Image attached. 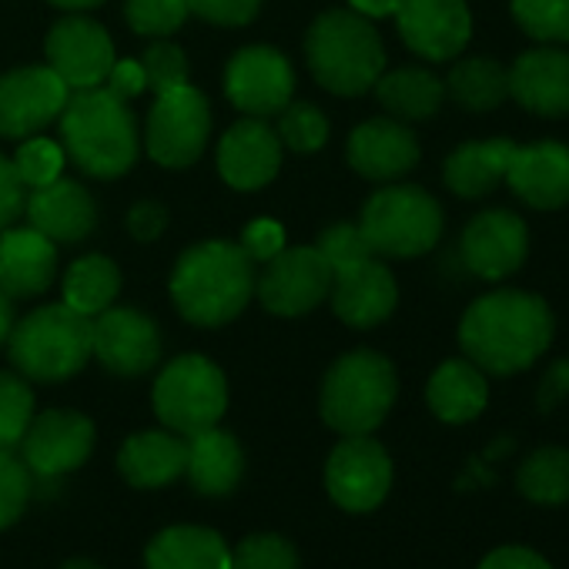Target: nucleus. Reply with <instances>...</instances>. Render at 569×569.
<instances>
[{
	"label": "nucleus",
	"mask_w": 569,
	"mask_h": 569,
	"mask_svg": "<svg viewBox=\"0 0 569 569\" xmlns=\"http://www.w3.org/2000/svg\"><path fill=\"white\" fill-rule=\"evenodd\" d=\"M552 342V312L532 292L499 289L476 299L459 322V346L489 376L529 369Z\"/></svg>",
	"instance_id": "1"
},
{
	"label": "nucleus",
	"mask_w": 569,
	"mask_h": 569,
	"mask_svg": "<svg viewBox=\"0 0 569 569\" xmlns=\"http://www.w3.org/2000/svg\"><path fill=\"white\" fill-rule=\"evenodd\" d=\"M254 296V261L238 241L191 244L171 271V302L191 326L218 329L244 312Z\"/></svg>",
	"instance_id": "2"
},
{
	"label": "nucleus",
	"mask_w": 569,
	"mask_h": 569,
	"mask_svg": "<svg viewBox=\"0 0 569 569\" xmlns=\"http://www.w3.org/2000/svg\"><path fill=\"white\" fill-rule=\"evenodd\" d=\"M64 154L91 178H121L138 161V124L118 94L104 84L91 91H71L61 118Z\"/></svg>",
	"instance_id": "3"
},
{
	"label": "nucleus",
	"mask_w": 569,
	"mask_h": 569,
	"mask_svg": "<svg viewBox=\"0 0 569 569\" xmlns=\"http://www.w3.org/2000/svg\"><path fill=\"white\" fill-rule=\"evenodd\" d=\"M306 61L312 78L342 98L376 88L386 71V48L369 18L356 11H326L306 34Z\"/></svg>",
	"instance_id": "4"
},
{
	"label": "nucleus",
	"mask_w": 569,
	"mask_h": 569,
	"mask_svg": "<svg viewBox=\"0 0 569 569\" xmlns=\"http://www.w3.org/2000/svg\"><path fill=\"white\" fill-rule=\"evenodd\" d=\"M8 352L24 379L64 382L91 359V319L78 316L64 302L41 306L11 329Z\"/></svg>",
	"instance_id": "5"
},
{
	"label": "nucleus",
	"mask_w": 569,
	"mask_h": 569,
	"mask_svg": "<svg viewBox=\"0 0 569 569\" xmlns=\"http://www.w3.org/2000/svg\"><path fill=\"white\" fill-rule=\"evenodd\" d=\"M399 392L396 369L372 349L342 356L322 382V419L342 436H369L382 426Z\"/></svg>",
	"instance_id": "6"
},
{
	"label": "nucleus",
	"mask_w": 569,
	"mask_h": 569,
	"mask_svg": "<svg viewBox=\"0 0 569 569\" xmlns=\"http://www.w3.org/2000/svg\"><path fill=\"white\" fill-rule=\"evenodd\" d=\"M359 228L372 254L416 258L432 251V244L439 241L442 208L429 191L416 184H392L366 201Z\"/></svg>",
	"instance_id": "7"
},
{
	"label": "nucleus",
	"mask_w": 569,
	"mask_h": 569,
	"mask_svg": "<svg viewBox=\"0 0 569 569\" xmlns=\"http://www.w3.org/2000/svg\"><path fill=\"white\" fill-rule=\"evenodd\" d=\"M154 412L158 419L181 436L218 426L228 409L224 372L204 356H178L164 366L154 382Z\"/></svg>",
	"instance_id": "8"
},
{
	"label": "nucleus",
	"mask_w": 569,
	"mask_h": 569,
	"mask_svg": "<svg viewBox=\"0 0 569 569\" xmlns=\"http://www.w3.org/2000/svg\"><path fill=\"white\" fill-rule=\"evenodd\" d=\"M211 138V108L208 98L191 88H171L154 94L144 124V148L161 168H188L201 158Z\"/></svg>",
	"instance_id": "9"
},
{
	"label": "nucleus",
	"mask_w": 569,
	"mask_h": 569,
	"mask_svg": "<svg viewBox=\"0 0 569 569\" xmlns=\"http://www.w3.org/2000/svg\"><path fill=\"white\" fill-rule=\"evenodd\" d=\"M254 292L271 316L296 319L319 309L332 292V268L316 244L281 248L254 278Z\"/></svg>",
	"instance_id": "10"
},
{
	"label": "nucleus",
	"mask_w": 569,
	"mask_h": 569,
	"mask_svg": "<svg viewBox=\"0 0 569 569\" xmlns=\"http://www.w3.org/2000/svg\"><path fill=\"white\" fill-rule=\"evenodd\" d=\"M71 98V88L48 68H18L0 74V138L24 141L54 124Z\"/></svg>",
	"instance_id": "11"
},
{
	"label": "nucleus",
	"mask_w": 569,
	"mask_h": 569,
	"mask_svg": "<svg viewBox=\"0 0 569 569\" xmlns=\"http://www.w3.org/2000/svg\"><path fill=\"white\" fill-rule=\"evenodd\" d=\"M224 94L244 118H271L296 98V71L274 48H241L224 68Z\"/></svg>",
	"instance_id": "12"
},
{
	"label": "nucleus",
	"mask_w": 569,
	"mask_h": 569,
	"mask_svg": "<svg viewBox=\"0 0 569 569\" xmlns=\"http://www.w3.org/2000/svg\"><path fill=\"white\" fill-rule=\"evenodd\" d=\"M329 496L349 512L376 509L392 489V459L369 436H346L326 466Z\"/></svg>",
	"instance_id": "13"
},
{
	"label": "nucleus",
	"mask_w": 569,
	"mask_h": 569,
	"mask_svg": "<svg viewBox=\"0 0 569 569\" xmlns=\"http://www.w3.org/2000/svg\"><path fill=\"white\" fill-rule=\"evenodd\" d=\"M48 68L71 88L91 91L101 88L114 68V41L111 34L88 18H64L48 34Z\"/></svg>",
	"instance_id": "14"
},
{
	"label": "nucleus",
	"mask_w": 569,
	"mask_h": 569,
	"mask_svg": "<svg viewBox=\"0 0 569 569\" xmlns=\"http://www.w3.org/2000/svg\"><path fill=\"white\" fill-rule=\"evenodd\" d=\"M91 356L114 376H144L161 359V332L138 309H104L91 319Z\"/></svg>",
	"instance_id": "15"
},
{
	"label": "nucleus",
	"mask_w": 569,
	"mask_h": 569,
	"mask_svg": "<svg viewBox=\"0 0 569 569\" xmlns=\"http://www.w3.org/2000/svg\"><path fill=\"white\" fill-rule=\"evenodd\" d=\"M396 24L409 51L426 61L459 58L472 38L466 0H399Z\"/></svg>",
	"instance_id": "16"
},
{
	"label": "nucleus",
	"mask_w": 569,
	"mask_h": 569,
	"mask_svg": "<svg viewBox=\"0 0 569 569\" xmlns=\"http://www.w3.org/2000/svg\"><path fill=\"white\" fill-rule=\"evenodd\" d=\"M459 254H462V264L486 281L509 278L512 271H519V264L529 254L526 221L506 208L482 211L466 224Z\"/></svg>",
	"instance_id": "17"
},
{
	"label": "nucleus",
	"mask_w": 569,
	"mask_h": 569,
	"mask_svg": "<svg viewBox=\"0 0 569 569\" xmlns=\"http://www.w3.org/2000/svg\"><path fill=\"white\" fill-rule=\"evenodd\" d=\"M94 449V426L88 416L71 409H51L44 416H34L24 439H21V459L38 476H64L78 469Z\"/></svg>",
	"instance_id": "18"
},
{
	"label": "nucleus",
	"mask_w": 569,
	"mask_h": 569,
	"mask_svg": "<svg viewBox=\"0 0 569 569\" xmlns=\"http://www.w3.org/2000/svg\"><path fill=\"white\" fill-rule=\"evenodd\" d=\"M332 309L352 329H376L382 326L399 302V284L392 271L372 254L352 268L332 274Z\"/></svg>",
	"instance_id": "19"
},
{
	"label": "nucleus",
	"mask_w": 569,
	"mask_h": 569,
	"mask_svg": "<svg viewBox=\"0 0 569 569\" xmlns=\"http://www.w3.org/2000/svg\"><path fill=\"white\" fill-rule=\"evenodd\" d=\"M281 168V141L264 118H241L218 144V174L238 191L264 188Z\"/></svg>",
	"instance_id": "20"
},
{
	"label": "nucleus",
	"mask_w": 569,
	"mask_h": 569,
	"mask_svg": "<svg viewBox=\"0 0 569 569\" xmlns=\"http://www.w3.org/2000/svg\"><path fill=\"white\" fill-rule=\"evenodd\" d=\"M58 278V244L38 228H4L0 231V292L8 299L44 296Z\"/></svg>",
	"instance_id": "21"
},
{
	"label": "nucleus",
	"mask_w": 569,
	"mask_h": 569,
	"mask_svg": "<svg viewBox=\"0 0 569 569\" xmlns=\"http://www.w3.org/2000/svg\"><path fill=\"white\" fill-rule=\"evenodd\" d=\"M349 164L369 181H396L419 164L416 134L396 118H372L349 134Z\"/></svg>",
	"instance_id": "22"
},
{
	"label": "nucleus",
	"mask_w": 569,
	"mask_h": 569,
	"mask_svg": "<svg viewBox=\"0 0 569 569\" xmlns=\"http://www.w3.org/2000/svg\"><path fill=\"white\" fill-rule=\"evenodd\" d=\"M24 214L31 228H38L54 244L84 241L98 228V204L91 191L68 178H58L44 188H31L24 198Z\"/></svg>",
	"instance_id": "23"
},
{
	"label": "nucleus",
	"mask_w": 569,
	"mask_h": 569,
	"mask_svg": "<svg viewBox=\"0 0 569 569\" xmlns=\"http://www.w3.org/2000/svg\"><path fill=\"white\" fill-rule=\"evenodd\" d=\"M509 98L539 118L569 114V51L536 48L516 58L509 68Z\"/></svg>",
	"instance_id": "24"
},
{
	"label": "nucleus",
	"mask_w": 569,
	"mask_h": 569,
	"mask_svg": "<svg viewBox=\"0 0 569 569\" xmlns=\"http://www.w3.org/2000/svg\"><path fill=\"white\" fill-rule=\"evenodd\" d=\"M506 184L529 208L552 211L569 201V148L559 141H539L512 151Z\"/></svg>",
	"instance_id": "25"
},
{
	"label": "nucleus",
	"mask_w": 569,
	"mask_h": 569,
	"mask_svg": "<svg viewBox=\"0 0 569 569\" xmlns=\"http://www.w3.org/2000/svg\"><path fill=\"white\" fill-rule=\"evenodd\" d=\"M188 439L174 432H138L121 446L118 469L138 489H158L184 476Z\"/></svg>",
	"instance_id": "26"
},
{
	"label": "nucleus",
	"mask_w": 569,
	"mask_h": 569,
	"mask_svg": "<svg viewBox=\"0 0 569 569\" xmlns=\"http://www.w3.org/2000/svg\"><path fill=\"white\" fill-rule=\"evenodd\" d=\"M429 409L449 422V426H462L479 419V412L489 402V382L486 372L479 366H472L469 359H449L442 362L426 389Z\"/></svg>",
	"instance_id": "27"
},
{
	"label": "nucleus",
	"mask_w": 569,
	"mask_h": 569,
	"mask_svg": "<svg viewBox=\"0 0 569 569\" xmlns=\"http://www.w3.org/2000/svg\"><path fill=\"white\" fill-rule=\"evenodd\" d=\"M244 469L241 446L231 432H221L218 426L201 429L188 436V459H184V476L191 486L204 496H224L238 486Z\"/></svg>",
	"instance_id": "28"
},
{
	"label": "nucleus",
	"mask_w": 569,
	"mask_h": 569,
	"mask_svg": "<svg viewBox=\"0 0 569 569\" xmlns=\"http://www.w3.org/2000/svg\"><path fill=\"white\" fill-rule=\"evenodd\" d=\"M516 141L492 138V141H469L459 144L442 168V178L452 194L459 198H486L499 181H506Z\"/></svg>",
	"instance_id": "29"
},
{
	"label": "nucleus",
	"mask_w": 569,
	"mask_h": 569,
	"mask_svg": "<svg viewBox=\"0 0 569 569\" xmlns=\"http://www.w3.org/2000/svg\"><path fill=\"white\" fill-rule=\"evenodd\" d=\"M148 569H231V549L204 526H171L144 552Z\"/></svg>",
	"instance_id": "30"
},
{
	"label": "nucleus",
	"mask_w": 569,
	"mask_h": 569,
	"mask_svg": "<svg viewBox=\"0 0 569 569\" xmlns=\"http://www.w3.org/2000/svg\"><path fill=\"white\" fill-rule=\"evenodd\" d=\"M376 98L396 121H429L446 101V81L422 68L382 71L376 81Z\"/></svg>",
	"instance_id": "31"
},
{
	"label": "nucleus",
	"mask_w": 569,
	"mask_h": 569,
	"mask_svg": "<svg viewBox=\"0 0 569 569\" xmlns=\"http://www.w3.org/2000/svg\"><path fill=\"white\" fill-rule=\"evenodd\" d=\"M61 292H64V306H71L84 319H94L114 306L121 292V271L104 254H84L64 271Z\"/></svg>",
	"instance_id": "32"
},
{
	"label": "nucleus",
	"mask_w": 569,
	"mask_h": 569,
	"mask_svg": "<svg viewBox=\"0 0 569 569\" xmlns=\"http://www.w3.org/2000/svg\"><path fill=\"white\" fill-rule=\"evenodd\" d=\"M446 91L459 108L486 114L509 98V68L492 58H462L449 71Z\"/></svg>",
	"instance_id": "33"
},
{
	"label": "nucleus",
	"mask_w": 569,
	"mask_h": 569,
	"mask_svg": "<svg viewBox=\"0 0 569 569\" xmlns=\"http://www.w3.org/2000/svg\"><path fill=\"white\" fill-rule=\"evenodd\" d=\"M516 489L536 506L569 502V449L539 446L529 452L516 472Z\"/></svg>",
	"instance_id": "34"
},
{
	"label": "nucleus",
	"mask_w": 569,
	"mask_h": 569,
	"mask_svg": "<svg viewBox=\"0 0 569 569\" xmlns=\"http://www.w3.org/2000/svg\"><path fill=\"white\" fill-rule=\"evenodd\" d=\"M278 141L296 154H312L329 141V118L309 101H289L278 111Z\"/></svg>",
	"instance_id": "35"
},
{
	"label": "nucleus",
	"mask_w": 569,
	"mask_h": 569,
	"mask_svg": "<svg viewBox=\"0 0 569 569\" xmlns=\"http://www.w3.org/2000/svg\"><path fill=\"white\" fill-rule=\"evenodd\" d=\"M34 419V392L24 376L0 372V449L21 446Z\"/></svg>",
	"instance_id": "36"
},
{
	"label": "nucleus",
	"mask_w": 569,
	"mask_h": 569,
	"mask_svg": "<svg viewBox=\"0 0 569 569\" xmlns=\"http://www.w3.org/2000/svg\"><path fill=\"white\" fill-rule=\"evenodd\" d=\"M516 24L542 44H569V0H512Z\"/></svg>",
	"instance_id": "37"
},
{
	"label": "nucleus",
	"mask_w": 569,
	"mask_h": 569,
	"mask_svg": "<svg viewBox=\"0 0 569 569\" xmlns=\"http://www.w3.org/2000/svg\"><path fill=\"white\" fill-rule=\"evenodd\" d=\"M64 161H68V154H64L61 141L34 134V138L21 141L18 154H14V171L24 181V188L31 191V188H44V184L58 181L64 171Z\"/></svg>",
	"instance_id": "38"
},
{
	"label": "nucleus",
	"mask_w": 569,
	"mask_h": 569,
	"mask_svg": "<svg viewBox=\"0 0 569 569\" xmlns=\"http://www.w3.org/2000/svg\"><path fill=\"white\" fill-rule=\"evenodd\" d=\"M124 18L141 38H168L188 21V0H124Z\"/></svg>",
	"instance_id": "39"
},
{
	"label": "nucleus",
	"mask_w": 569,
	"mask_h": 569,
	"mask_svg": "<svg viewBox=\"0 0 569 569\" xmlns=\"http://www.w3.org/2000/svg\"><path fill=\"white\" fill-rule=\"evenodd\" d=\"M231 569H299V552L289 539L258 532L231 549Z\"/></svg>",
	"instance_id": "40"
},
{
	"label": "nucleus",
	"mask_w": 569,
	"mask_h": 569,
	"mask_svg": "<svg viewBox=\"0 0 569 569\" xmlns=\"http://www.w3.org/2000/svg\"><path fill=\"white\" fill-rule=\"evenodd\" d=\"M316 248H319V251H322V258L329 261L332 274H336V271H342V268H352V264H359V261H366V258H372V248H369V241H366L362 228H359V224H352V221L329 224V228L319 234Z\"/></svg>",
	"instance_id": "41"
},
{
	"label": "nucleus",
	"mask_w": 569,
	"mask_h": 569,
	"mask_svg": "<svg viewBox=\"0 0 569 569\" xmlns=\"http://www.w3.org/2000/svg\"><path fill=\"white\" fill-rule=\"evenodd\" d=\"M31 499V469L11 449H0V529H8Z\"/></svg>",
	"instance_id": "42"
},
{
	"label": "nucleus",
	"mask_w": 569,
	"mask_h": 569,
	"mask_svg": "<svg viewBox=\"0 0 569 569\" xmlns=\"http://www.w3.org/2000/svg\"><path fill=\"white\" fill-rule=\"evenodd\" d=\"M141 68H144V78H148V91H154V94L188 84V58H184V51L178 44H171L164 38L144 51Z\"/></svg>",
	"instance_id": "43"
},
{
	"label": "nucleus",
	"mask_w": 569,
	"mask_h": 569,
	"mask_svg": "<svg viewBox=\"0 0 569 569\" xmlns=\"http://www.w3.org/2000/svg\"><path fill=\"white\" fill-rule=\"evenodd\" d=\"M261 0H188V14L221 24V28H244L258 18Z\"/></svg>",
	"instance_id": "44"
},
{
	"label": "nucleus",
	"mask_w": 569,
	"mask_h": 569,
	"mask_svg": "<svg viewBox=\"0 0 569 569\" xmlns=\"http://www.w3.org/2000/svg\"><path fill=\"white\" fill-rule=\"evenodd\" d=\"M238 244L244 248V254L251 261H261L264 264V261H271L284 248V228L278 221H271V218H258V221H251L241 231V241Z\"/></svg>",
	"instance_id": "45"
},
{
	"label": "nucleus",
	"mask_w": 569,
	"mask_h": 569,
	"mask_svg": "<svg viewBox=\"0 0 569 569\" xmlns=\"http://www.w3.org/2000/svg\"><path fill=\"white\" fill-rule=\"evenodd\" d=\"M24 198H28V188L18 178L14 161L0 154V231L18 221V214L24 211Z\"/></svg>",
	"instance_id": "46"
},
{
	"label": "nucleus",
	"mask_w": 569,
	"mask_h": 569,
	"mask_svg": "<svg viewBox=\"0 0 569 569\" xmlns=\"http://www.w3.org/2000/svg\"><path fill=\"white\" fill-rule=\"evenodd\" d=\"M104 88L111 94H118L121 101H131V98H141L148 91V78H144V68L141 61H114Z\"/></svg>",
	"instance_id": "47"
},
{
	"label": "nucleus",
	"mask_w": 569,
	"mask_h": 569,
	"mask_svg": "<svg viewBox=\"0 0 569 569\" xmlns=\"http://www.w3.org/2000/svg\"><path fill=\"white\" fill-rule=\"evenodd\" d=\"M479 569H552V566L529 546H499L479 562Z\"/></svg>",
	"instance_id": "48"
},
{
	"label": "nucleus",
	"mask_w": 569,
	"mask_h": 569,
	"mask_svg": "<svg viewBox=\"0 0 569 569\" xmlns=\"http://www.w3.org/2000/svg\"><path fill=\"white\" fill-rule=\"evenodd\" d=\"M168 224V211L154 201H141L128 211V231L138 241H154Z\"/></svg>",
	"instance_id": "49"
},
{
	"label": "nucleus",
	"mask_w": 569,
	"mask_h": 569,
	"mask_svg": "<svg viewBox=\"0 0 569 569\" xmlns=\"http://www.w3.org/2000/svg\"><path fill=\"white\" fill-rule=\"evenodd\" d=\"M566 392H569V359L556 362V366L546 372V379H542V386H539V409H542V412L552 409Z\"/></svg>",
	"instance_id": "50"
},
{
	"label": "nucleus",
	"mask_w": 569,
	"mask_h": 569,
	"mask_svg": "<svg viewBox=\"0 0 569 569\" xmlns=\"http://www.w3.org/2000/svg\"><path fill=\"white\" fill-rule=\"evenodd\" d=\"M396 8H399V0H349V11H356L369 21L396 18Z\"/></svg>",
	"instance_id": "51"
},
{
	"label": "nucleus",
	"mask_w": 569,
	"mask_h": 569,
	"mask_svg": "<svg viewBox=\"0 0 569 569\" xmlns=\"http://www.w3.org/2000/svg\"><path fill=\"white\" fill-rule=\"evenodd\" d=\"M11 329H14V299L0 292V342H8Z\"/></svg>",
	"instance_id": "52"
},
{
	"label": "nucleus",
	"mask_w": 569,
	"mask_h": 569,
	"mask_svg": "<svg viewBox=\"0 0 569 569\" xmlns=\"http://www.w3.org/2000/svg\"><path fill=\"white\" fill-rule=\"evenodd\" d=\"M51 4L61 11H91V8L104 4V0H51Z\"/></svg>",
	"instance_id": "53"
},
{
	"label": "nucleus",
	"mask_w": 569,
	"mask_h": 569,
	"mask_svg": "<svg viewBox=\"0 0 569 569\" xmlns=\"http://www.w3.org/2000/svg\"><path fill=\"white\" fill-rule=\"evenodd\" d=\"M61 569H101V566H94L91 559H71V562H64Z\"/></svg>",
	"instance_id": "54"
}]
</instances>
